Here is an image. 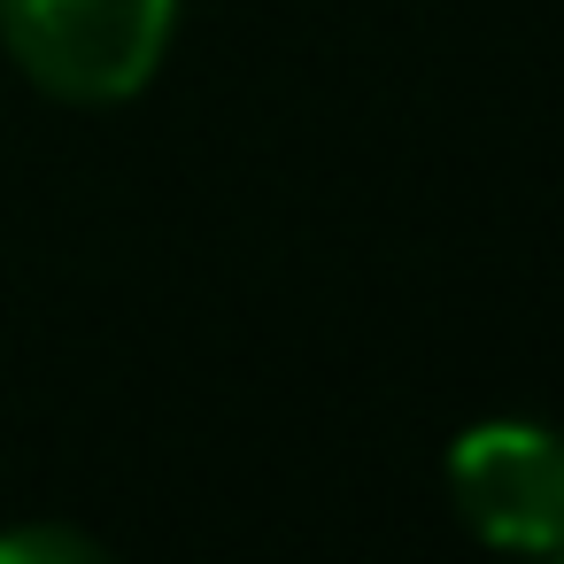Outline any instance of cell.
Listing matches in <instances>:
<instances>
[{
  "label": "cell",
  "mask_w": 564,
  "mask_h": 564,
  "mask_svg": "<svg viewBox=\"0 0 564 564\" xmlns=\"http://www.w3.org/2000/svg\"><path fill=\"white\" fill-rule=\"evenodd\" d=\"M178 32V0H0V47L55 101H132Z\"/></svg>",
  "instance_id": "6da1fadb"
},
{
  "label": "cell",
  "mask_w": 564,
  "mask_h": 564,
  "mask_svg": "<svg viewBox=\"0 0 564 564\" xmlns=\"http://www.w3.org/2000/svg\"><path fill=\"white\" fill-rule=\"evenodd\" d=\"M448 502L487 549L556 556L564 549V433L525 417H487L448 448Z\"/></svg>",
  "instance_id": "7a4b0ae2"
},
{
  "label": "cell",
  "mask_w": 564,
  "mask_h": 564,
  "mask_svg": "<svg viewBox=\"0 0 564 564\" xmlns=\"http://www.w3.org/2000/svg\"><path fill=\"white\" fill-rule=\"evenodd\" d=\"M101 556L94 533L78 525H17V533H0V564H86Z\"/></svg>",
  "instance_id": "3957f363"
}]
</instances>
